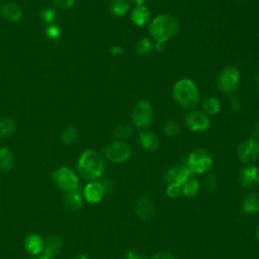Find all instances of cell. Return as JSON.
Returning a JSON list of instances; mask_svg holds the SVG:
<instances>
[{
  "label": "cell",
  "instance_id": "41",
  "mask_svg": "<svg viewBox=\"0 0 259 259\" xmlns=\"http://www.w3.org/2000/svg\"><path fill=\"white\" fill-rule=\"evenodd\" d=\"M251 134H252L251 137H253V138L257 139L259 137V120H256L253 123V125L251 127Z\"/></svg>",
  "mask_w": 259,
  "mask_h": 259
},
{
  "label": "cell",
  "instance_id": "23",
  "mask_svg": "<svg viewBox=\"0 0 259 259\" xmlns=\"http://www.w3.org/2000/svg\"><path fill=\"white\" fill-rule=\"evenodd\" d=\"M131 8L128 0H111L109 2V11L112 15L121 17L124 16Z\"/></svg>",
  "mask_w": 259,
  "mask_h": 259
},
{
  "label": "cell",
  "instance_id": "22",
  "mask_svg": "<svg viewBox=\"0 0 259 259\" xmlns=\"http://www.w3.org/2000/svg\"><path fill=\"white\" fill-rule=\"evenodd\" d=\"M135 51L138 56L146 57L151 55L155 51V42L152 38L149 37H142L138 40Z\"/></svg>",
  "mask_w": 259,
  "mask_h": 259
},
{
  "label": "cell",
  "instance_id": "31",
  "mask_svg": "<svg viewBox=\"0 0 259 259\" xmlns=\"http://www.w3.org/2000/svg\"><path fill=\"white\" fill-rule=\"evenodd\" d=\"M204 185H205V189L207 190V192H209L211 194L217 192V190L219 188V181H218L217 176L214 174L207 175L204 180Z\"/></svg>",
  "mask_w": 259,
  "mask_h": 259
},
{
  "label": "cell",
  "instance_id": "6",
  "mask_svg": "<svg viewBox=\"0 0 259 259\" xmlns=\"http://www.w3.org/2000/svg\"><path fill=\"white\" fill-rule=\"evenodd\" d=\"M132 122L139 128H147L154 121V110L146 99L139 100L132 110Z\"/></svg>",
  "mask_w": 259,
  "mask_h": 259
},
{
  "label": "cell",
  "instance_id": "24",
  "mask_svg": "<svg viewBox=\"0 0 259 259\" xmlns=\"http://www.w3.org/2000/svg\"><path fill=\"white\" fill-rule=\"evenodd\" d=\"M202 111L207 115H215L221 111V101L214 96H209L202 101Z\"/></svg>",
  "mask_w": 259,
  "mask_h": 259
},
{
  "label": "cell",
  "instance_id": "1",
  "mask_svg": "<svg viewBox=\"0 0 259 259\" xmlns=\"http://www.w3.org/2000/svg\"><path fill=\"white\" fill-rule=\"evenodd\" d=\"M178 20L170 14H159L149 23V33L154 42H167L177 34Z\"/></svg>",
  "mask_w": 259,
  "mask_h": 259
},
{
  "label": "cell",
  "instance_id": "7",
  "mask_svg": "<svg viewBox=\"0 0 259 259\" xmlns=\"http://www.w3.org/2000/svg\"><path fill=\"white\" fill-rule=\"evenodd\" d=\"M56 185L63 191L68 192L79 188V179L76 173L69 167L63 166L57 169L53 175Z\"/></svg>",
  "mask_w": 259,
  "mask_h": 259
},
{
  "label": "cell",
  "instance_id": "46",
  "mask_svg": "<svg viewBox=\"0 0 259 259\" xmlns=\"http://www.w3.org/2000/svg\"><path fill=\"white\" fill-rule=\"evenodd\" d=\"M257 91H258V95H259V75L257 77Z\"/></svg>",
  "mask_w": 259,
  "mask_h": 259
},
{
  "label": "cell",
  "instance_id": "27",
  "mask_svg": "<svg viewBox=\"0 0 259 259\" xmlns=\"http://www.w3.org/2000/svg\"><path fill=\"white\" fill-rule=\"evenodd\" d=\"M133 130L128 123H119L113 130V136L117 140H126L132 136Z\"/></svg>",
  "mask_w": 259,
  "mask_h": 259
},
{
  "label": "cell",
  "instance_id": "26",
  "mask_svg": "<svg viewBox=\"0 0 259 259\" xmlns=\"http://www.w3.org/2000/svg\"><path fill=\"white\" fill-rule=\"evenodd\" d=\"M14 163L12 152L6 148L0 149V171H8Z\"/></svg>",
  "mask_w": 259,
  "mask_h": 259
},
{
  "label": "cell",
  "instance_id": "20",
  "mask_svg": "<svg viewBox=\"0 0 259 259\" xmlns=\"http://www.w3.org/2000/svg\"><path fill=\"white\" fill-rule=\"evenodd\" d=\"M24 247L28 253L32 255H37L42 252L44 240L37 234H30L25 238Z\"/></svg>",
  "mask_w": 259,
  "mask_h": 259
},
{
  "label": "cell",
  "instance_id": "4",
  "mask_svg": "<svg viewBox=\"0 0 259 259\" xmlns=\"http://www.w3.org/2000/svg\"><path fill=\"white\" fill-rule=\"evenodd\" d=\"M185 166L193 175L203 174L212 167V157L205 149H195L188 155Z\"/></svg>",
  "mask_w": 259,
  "mask_h": 259
},
{
  "label": "cell",
  "instance_id": "16",
  "mask_svg": "<svg viewBox=\"0 0 259 259\" xmlns=\"http://www.w3.org/2000/svg\"><path fill=\"white\" fill-rule=\"evenodd\" d=\"M0 15L3 19L9 22H16L22 17V12L18 5L12 2H7L1 6Z\"/></svg>",
  "mask_w": 259,
  "mask_h": 259
},
{
  "label": "cell",
  "instance_id": "9",
  "mask_svg": "<svg viewBox=\"0 0 259 259\" xmlns=\"http://www.w3.org/2000/svg\"><path fill=\"white\" fill-rule=\"evenodd\" d=\"M185 126L193 133H203L210 125V119L203 111H190L184 118Z\"/></svg>",
  "mask_w": 259,
  "mask_h": 259
},
{
  "label": "cell",
  "instance_id": "2",
  "mask_svg": "<svg viewBox=\"0 0 259 259\" xmlns=\"http://www.w3.org/2000/svg\"><path fill=\"white\" fill-rule=\"evenodd\" d=\"M77 169L84 179L96 181L103 175L104 161L98 152L94 150H86L78 159Z\"/></svg>",
  "mask_w": 259,
  "mask_h": 259
},
{
  "label": "cell",
  "instance_id": "37",
  "mask_svg": "<svg viewBox=\"0 0 259 259\" xmlns=\"http://www.w3.org/2000/svg\"><path fill=\"white\" fill-rule=\"evenodd\" d=\"M125 259H146V258L140 251L132 249L125 253Z\"/></svg>",
  "mask_w": 259,
  "mask_h": 259
},
{
  "label": "cell",
  "instance_id": "5",
  "mask_svg": "<svg viewBox=\"0 0 259 259\" xmlns=\"http://www.w3.org/2000/svg\"><path fill=\"white\" fill-rule=\"evenodd\" d=\"M240 81L241 75L239 70L234 66H228L220 72L217 79V85L222 93L232 95L238 90Z\"/></svg>",
  "mask_w": 259,
  "mask_h": 259
},
{
  "label": "cell",
  "instance_id": "30",
  "mask_svg": "<svg viewBox=\"0 0 259 259\" xmlns=\"http://www.w3.org/2000/svg\"><path fill=\"white\" fill-rule=\"evenodd\" d=\"M163 131H164V134L168 137H176L180 134L181 126L179 122L175 120H170L164 124Z\"/></svg>",
  "mask_w": 259,
  "mask_h": 259
},
{
  "label": "cell",
  "instance_id": "14",
  "mask_svg": "<svg viewBox=\"0 0 259 259\" xmlns=\"http://www.w3.org/2000/svg\"><path fill=\"white\" fill-rule=\"evenodd\" d=\"M131 20L138 27H143L151 21V11L146 5L135 6L131 11Z\"/></svg>",
  "mask_w": 259,
  "mask_h": 259
},
{
  "label": "cell",
  "instance_id": "43",
  "mask_svg": "<svg viewBox=\"0 0 259 259\" xmlns=\"http://www.w3.org/2000/svg\"><path fill=\"white\" fill-rule=\"evenodd\" d=\"M147 1H148V0H132V2H133L136 6H138V5H145V4L147 3Z\"/></svg>",
  "mask_w": 259,
  "mask_h": 259
},
{
  "label": "cell",
  "instance_id": "42",
  "mask_svg": "<svg viewBox=\"0 0 259 259\" xmlns=\"http://www.w3.org/2000/svg\"><path fill=\"white\" fill-rule=\"evenodd\" d=\"M166 50V42H155V51L162 53Z\"/></svg>",
  "mask_w": 259,
  "mask_h": 259
},
{
  "label": "cell",
  "instance_id": "13",
  "mask_svg": "<svg viewBox=\"0 0 259 259\" xmlns=\"http://www.w3.org/2000/svg\"><path fill=\"white\" fill-rule=\"evenodd\" d=\"M240 183L244 187H253L259 184V168L255 165H250L243 168L239 173Z\"/></svg>",
  "mask_w": 259,
  "mask_h": 259
},
{
  "label": "cell",
  "instance_id": "36",
  "mask_svg": "<svg viewBox=\"0 0 259 259\" xmlns=\"http://www.w3.org/2000/svg\"><path fill=\"white\" fill-rule=\"evenodd\" d=\"M53 1L58 7L62 9H68L74 5L76 0H53Z\"/></svg>",
  "mask_w": 259,
  "mask_h": 259
},
{
  "label": "cell",
  "instance_id": "39",
  "mask_svg": "<svg viewBox=\"0 0 259 259\" xmlns=\"http://www.w3.org/2000/svg\"><path fill=\"white\" fill-rule=\"evenodd\" d=\"M109 54L113 57H119L122 54V48L117 45H113L109 48Z\"/></svg>",
  "mask_w": 259,
  "mask_h": 259
},
{
  "label": "cell",
  "instance_id": "45",
  "mask_svg": "<svg viewBox=\"0 0 259 259\" xmlns=\"http://www.w3.org/2000/svg\"><path fill=\"white\" fill-rule=\"evenodd\" d=\"M256 237H257V240L259 242V226L257 227V230H256Z\"/></svg>",
  "mask_w": 259,
  "mask_h": 259
},
{
  "label": "cell",
  "instance_id": "12",
  "mask_svg": "<svg viewBox=\"0 0 259 259\" xmlns=\"http://www.w3.org/2000/svg\"><path fill=\"white\" fill-rule=\"evenodd\" d=\"M84 196L85 199L90 203H97L99 202L103 195L105 194L103 185L101 181H89V183L84 188Z\"/></svg>",
  "mask_w": 259,
  "mask_h": 259
},
{
  "label": "cell",
  "instance_id": "18",
  "mask_svg": "<svg viewBox=\"0 0 259 259\" xmlns=\"http://www.w3.org/2000/svg\"><path fill=\"white\" fill-rule=\"evenodd\" d=\"M139 143L143 149H145L146 151H150V152L157 150L159 147L158 137L150 131H144V132L140 133Z\"/></svg>",
  "mask_w": 259,
  "mask_h": 259
},
{
  "label": "cell",
  "instance_id": "29",
  "mask_svg": "<svg viewBox=\"0 0 259 259\" xmlns=\"http://www.w3.org/2000/svg\"><path fill=\"white\" fill-rule=\"evenodd\" d=\"M77 136H78V132L76 130L75 126L73 125H69L67 126L61 134V139L64 143L66 144H71V143H74L77 139Z\"/></svg>",
  "mask_w": 259,
  "mask_h": 259
},
{
  "label": "cell",
  "instance_id": "19",
  "mask_svg": "<svg viewBox=\"0 0 259 259\" xmlns=\"http://www.w3.org/2000/svg\"><path fill=\"white\" fill-rule=\"evenodd\" d=\"M63 199L66 207L70 210L75 211L81 208L82 206V196L79 188L66 192Z\"/></svg>",
  "mask_w": 259,
  "mask_h": 259
},
{
  "label": "cell",
  "instance_id": "8",
  "mask_svg": "<svg viewBox=\"0 0 259 259\" xmlns=\"http://www.w3.org/2000/svg\"><path fill=\"white\" fill-rule=\"evenodd\" d=\"M238 158L243 163H252L259 158V141L250 137L244 140L237 150Z\"/></svg>",
  "mask_w": 259,
  "mask_h": 259
},
{
  "label": "cell",
  "instance_id": "40",
  "mask_svg": "<svg viewBox=\"0 0 259 259\" xmlns=\"http://www.w3.org/2000/svg\"><path fill=\"white\" fill-rule=\"evenodd\" d=\"M101 183L103 185L105 193L106 192L110 193V192H112L114 190V184H113V182L111 180H103V181H101Z\"/></svg>",
  "mask_w": 259,
  "mask_h": 259
},
{
  "label": "cell",
  "instance_id": "35",
  "mask_svg": "<svg viewBox=\"0 0 259 259\" xmlns=\"http://www.w3.org/2000/svg\"><path fill=\"white\" fill-rule=\"evenodd\" d=\"M55 16H56V13L53 9H50V8H46L44 9L41 12H40V17L41 19L47 22V23H51L54 19H55Z\"/></svg>",
  "mask_w": 259,
  "mask_h": 259
},
{
  "label": "cell",
  "instance_id": "44",
  "mask_svg": "<svg viewBox=\"0 0 259 259\" xmlns=\"http://www.w3.org/2000/svg\"><path fill=\"white\" fill-rule=\"evenodd\" d=\"M72 259H89V258L86 255H78V256H76V257H74Z\"/></svg>",
  "mask_w": 259,
  "mask_h": 259
},
{
  "label": "cell",
  "instance_id": "38",
  "mask_svg": "<svg viewBox=\"0 0 259 259\" xmlns=\"http://www.w3.org/2000/svg\"><path fill=\"white\" fill-rule=\"evenodd\" d=\"M151 259H175V257L171 253L163 251L155 254Z\"/></svg>",
  "mask_w": 259,
  "mask_h": 259
},
{
  "label": "cell",
  "instance_id": "32",
  "mask_svg": "<svg viewBox=\"0 0 259 259\" xmlns=\"http://www.w3.org/2000/svg\"><path fill=\"white\" fill-rule=\"evenodd\" d=\"M166 193H167V196L170 198H173V199L177 198L181 194V186L174 183L168 184L166 188Z\"/></svg>",
  "mask_w": 259,
  "mask_h": 259
},
{
  "label": "cell",
  "instance_id": "15",
  "mask_svg": "<svg viewBox=\"0 0 259 259\" xmlns=\"http://www.w3.org/2000/svg\"><path fill=\"white\" fill-rule=\"evenodd\" d=\"M136 212L141 221H148L154 213V204L152 200L146 196L138 199L136 204Z\"/></svg>",
  "mask_w": 259,
  "mask_h": 259
},
{
  "label": "cell",
  "instance_id": "33",
  "mask_svg": "<svg viewBox=\"0 0 259 259\" xmlns=\"http://www.w3.org/2000/svg\"><path fill=\"white\" fill-rule=\"evenodd\" d=\"M229 108L234 112H239L242 109V102L240 98L236 95H231L228 101Z\"/></svg>",
  "mask_w": 259,
  "mask_h": 259
},
{
  "label": "cell",
  "instance_id": "21",
  "mask_svg": "<svg viewBox=\"0 0 259 259\" xmlns=\"http://www.w3.org/2000/svg\"><path fill=\"white\" fill-rule=\"evenodd\" d=\"M242 210L247 214H254L259 211V194L249 193L242 201Z\"/></svg>",
  "mask_w": 259,
  "mask_h": 259
},
{
  "label": "cell",
  "instance_id": "10",
  "mask_svg": "<svg viewBox=\"0 0 259 259\" xmlns=\"http://www.w3.org/2000/svg\"><path fill=\"white\" fill-rule=\"evenodd\" d=\"M104 155L112 163H122L131 157V148L123 142H113L104 149Z\"/></svg>",
  "mask_w": 259,
  "mask_h": 259
},
{
  "label": "cell",
  "instance_id": "25",
  "mask_svg": "<svg viewBox=\"0 0 259 259\" xmlns=\"http://www.w3.org/2000/svg\"><path fill=\"white\" fill-rule=\"evenodd\" d=\"M199 190V182L196 178H189L182 186L181 193L186 197H193L197 194Z\"/></svg>",
  "mask_w": 259,
  "mask_h": 259
},
{
  "label": "cell",
  "instance_id": "11",
  "mask_svg": "<svg viewBox=\"0 0 259 259\" xmlns=\"http://www.w3.org/2000/svg\"><path fill=\"white\" fill-rule=\"evenodd\" d=\"M193 176L194 175L185 165L174 166L168 169L165 173V181L167 182V184L174 183L182 186L189 178Z\"/></svg>",
  "mask_w": 259,
  "mask_h": 259
},
{
  "label": "cell",
  "instance_id": "3",
  "mask_svg": "<svg viewBox=\"0 0 259 259\" xmlns=\"http://www.w3.org/2000/svg\"><path fill=\"white\" fill-rule=\"evenodd\" d=\"M174 101L182 108H192L199 101V91L196 84L190 79L178 80L172 89Z\"/></svg>",
  "mask_w": 259,
  "mask_h": 259
},
{
  "label": "cell",
  "instance_id": "17",
  "mask_svg": "<svg viewBox=\"0 0 259 259\" xmlns=\"http://www.w3.org/2000/svg\"><path fill=\"white\" fill-rule=\"evenodd\" d=\"M62 248V241L57 236H52L48 238L44 242V249H42V257L46 259H53L61 250Z\"/></svg>",
  "mask_w": 259,
  "mask_h": 259
},
{
  "label": "cell",
  "instance_id": "28",
  "mask_svg": "<svg viewBox=\"0 0 259 259\" xmlns=\"http://www.w3.org/2000/svg\"><path fill=\"white\" fill-rule=\"evenodd\" d=\"M15 122L11 118H5L0 121V137L6 138L15 131Z\"/></svg>",
  "mask_w": 259,
  "mask_h": 259
},
{
  "label": "cell",
  "instance_id": "34",
  "mask_svg": "<svg viewBox=\"0 0 259 259\" xmlns=\"http://www.w3.org/2000/svg\"><path fill=\"white\" fill-rule=\"evenodd\" d=\"M61 34V29L57 25H49L46 29V35L51 39H57Z\"/></svg>",
  "mask_w": 259,
  "mask_h": 259
},
{
  "label": "cell",
  "instance_id": "47",
  "mask_svg": "<svg viewBox=\"0 0 259 259\" xmlns=\"http://www.w3.org/2000/svg\"><path fill=\"white\" fill-rule=\"evenodd\" d=\"M33 259H46V258L42 257V256H40V257H38V258H33Z\"/></svg>",
  "mask_w": 259,
  "mask_h": 259
}]
</instances>
